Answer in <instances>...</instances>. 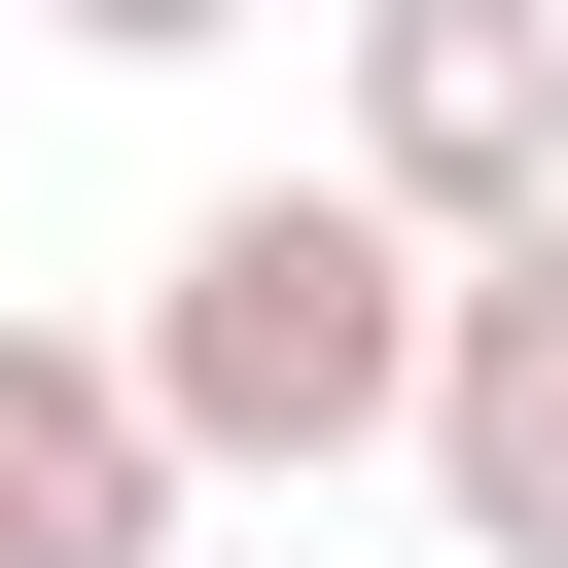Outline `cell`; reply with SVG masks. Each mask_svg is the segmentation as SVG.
Returning a JSON list of instances; mask_svg holds the SVG:
<instances>
[{
    "mask_svg": "<svg viewBox=\"0 0 568 568\" xmlns=\"http://www.w3.org/2000/svg\"><path fill=\"white\" fill-rule=\"evenodd\" d=\"M106 390L178 426V497H355L390 462V390H426V248L355 213V178H213L178 248H142V320H106Z\"/></svg>",
    "mask_w": 568,
    "mask_h": 568,
    "instance_id": "6da1fadb",
    "label": "cell"
},
{
    "mask_svg": "<svg viewBox=\"0 0 568 568\" xmlns=\"http://www.w3.org/2000/svg\"><path fill=\"white\" fill-rule=\"evenodd\" d=\"M390 248H497L568 213V0H355V142H320Z\"/></svg>",
    "mask_w": 568,
    "mask_h": 568,
    "instance_id": "7a4b0ae2",
    "label": "cell"
},
{
    "mask_svg": "<svg viewBox=\"0 0 568 568\" xmlns=\"http://www.w3.org/2000/svg\"><path fill=\"white\" fill-rule=\"evenodd\" d=\"M390 462L462 497V568H568V213L426 248V390H390Z\"/></svg>",
    "mask_w": 568,
    "mask_h": 568,
    "instance_id": "3957f363",
    "label": "cell"
},
{
    "mask_svg": "<svg viewBox=\"0 0 568 568\" xmlns=\"http://www.w3.org/2000/svg\"><path fill=\"white\" fill-rule=\"evenodd\" d=\"M0 568H178V426L106 390V320H0Z\"/></svg>",
    "mask_w": 568,
    "mask_h": 568,
    "instance_id": "277c9868",
    "label": "cell"
},
{
    "mask_svg": "<svg viewBox=\"0 0 568 568\" xmlns=\"http://www.w3.org/2000/svg\"><path fill=\"white\" fill-rule=\"evenodd\" d=\"M36 36H71V71H213L248 0H36Z\"/></svg>",
    "mask_w": 568,
    "mask_h": 568,
    "instance_id": "5b68a950",
    "label": "cell"
},
{
    "mask_svg": "<svg viewBox=\"0 0 568 568\" xmlns=\"http://www.w3.org/2000/svg\"><path fill=\"white\" fill-rule=\"evenodd\" d=\"M178 568H320V532H178Z\"/></svg>",
    "mask_w": 568,
    "mask_h": 568,
    "instance_id": "8992f818",
    "label": "cell"
}]
</instances>
